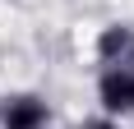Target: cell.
<instances>
[{"label":"cell","mask_w":134,"mask_h":129,"mask_svg":"<svg viewBox=\"0 0 134 129\" xmlns=\"http://www.w3.org/2000/svg\"><path fill=\"white\" fill-rule=\"evenodd\" d=\"M97 55H102V64H134V23L107 28L97 42Z\"/></svg>","instance_id":"3957f363"},{"label":"cell","mask_w":134,"mask_h":129,"mask_svg":"<svg viewBox=\"0 0 134 129\" xmlns=\"http://www.w3.org/2000/svg\"><path fill=\"white\" fill-rule=\"evenodd\" d=\"M83 129H120L116 120H93V125H83Z\"/></svg>","instance_id":"277c9868"},{"label":"cell","mask_w":134,"mask_h":129,"mask_svg":"<svg viewBox=\"0 0 134 129\" xmlns=\"http://www.w3.org/2000/svg\"><path fill=\"white\" fill-rule=\"evenodd\" d=\"M51 111L42 97H5L0 102V125L5 129H46Z\"/></svg>","instance_id":"7a4b0ae2"},{"label":"cell","mask_w":134,"mask_h":129,"mask_svg":"<svg viewBox=\"0 0 134 129\" xmlns=\"http://www.w3.org/2000/svg\"><path fill=\"white\" fill-rule=\"evenodd\" d=\"M97 97L107 106V115H134V64H107Z\"/></svg>","instance_id":"6da1fadb"}]
</instances>
